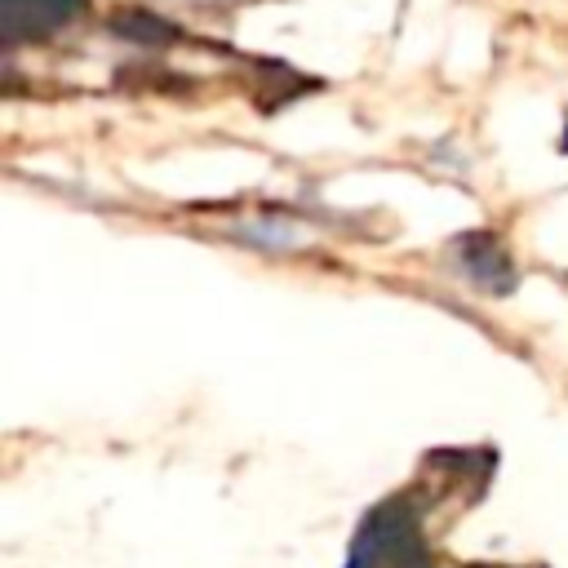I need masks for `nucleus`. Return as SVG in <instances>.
I'll return each mask as SVG.
<instances>
[{"mask_svg": "<svg viewBox=\"0 0 568 568\" xmlns=\"http://www.w3.org/2000/svg\"><path fill=\"white\" fill-rule=\"evenodd\" d=\"M111 31H115L120 40H133V44H173V40L182 36L173 22L155 18L151 9H120V13L111 18Z\"/></svg>", "mask_w": 568, "mask_h": 568, "instance_id": "obj_3", "label": "nucleus"}, {"mask_svg": "<svg viewBox=\"0 0 568 568\" xmlns=\"http://www.w3.org/2000/svg\"><path fill=\"white\" fill-rule=\"evenodd\" d=\"M80 13H84V0H0V31H4V44H22L67 27Z\"/></svg>", "mask_w": 568, "mask_h": 568, "instance_id": "obj_1", "label": "nucleus"}, {"mask_svg": "<svg viewBox=\"0 0 568 568\" xmlns=\"http://www.w3.org/2000/svg\"><path fill=\"white\" fill-rule=\"evenodd\" d=\"M453 248H457L462 271H466L479 288H488V293H510V288H515V262H510L506 244H501L493 231H466Z\"/></svg>", "mask_w": 568, "mask_h": 568, "instance_id": "obj_2", "label": "nucleus"}]
</instances>
